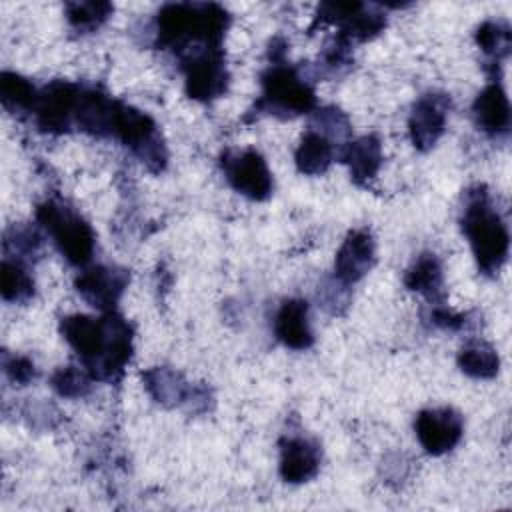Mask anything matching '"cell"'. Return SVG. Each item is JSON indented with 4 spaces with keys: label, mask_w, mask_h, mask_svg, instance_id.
I'll list each match as a JSON object with an SVG mask.
<instances>
[{
    "label": "cell",
    "mask_w": 512,
    "mask_h": 512,
    "mask_svg": "<svg viewBox=\"0 0 512 512\" xmlns=\"http://www.w3.org/2000/svg\"><path fill=\"white\" fill-rule=\"evenodd\" d=\"M60 330L94 378H116L132 356V328L118 314L104 312L102 318L72 314L62 318Z\"/></svg>",
    "instance_id": "cell-1"
},
{
    "label": "cell",
    "mask_w": 512,
    "mask_h": 512,
    "mask_svg": "<svg viewBox=\"0 0 512 512\" xmlns=\"http://www.w3.org/2000/svg\"><path fill=\"white\" fill-rule=\"evenodd\" d=\"M228 14L216 4H166L156 18L160 46L186 54L196 48H220Z\"/></svg>",
    "instance_id": "cell-2"
},
{
    "label": "cell",
    "mask_w": 512,
    "mask_h": 512,
    "mask_svg": "<svg viewBox=\"0 0 512 512\" xmlns=\"http://www.w3.org/2000/svg\"><path fill=\"white\" fill-rule=\"evenodd\" d=\"M460 222L478 268L484 274H496L506 262L510 236L504 218L494 208L484 186L466 192Z\"/></svg>",
    "instance_id": "cell-3"
},
{
    "label": "cell",
    "mask_w": 512,
    "mask_h": 512,
    "mask_svg": "<svg viewBox=\"0 0 512 512\" xmlns=\"http://www.w3.org/2000/svg\"><path fill=\"white\" fill-rule=\"evenodd\" d=\"M36 218L48 230L54 244L70 264L84 266L92 258L94 232L72 208L58 200H46L38 206Z\"/></svg>",
    "instance_id": "cell-4"
},
{
    "label": "cell",
    "mask_w": 512,
    "mask_h": 512,
    "mask_svg": "<svg viewBox=\"0 0 512 512\" xmlns=\"http://www.w3.org/2000/svg\"><path fill=\"white\" fill-rule=\"evenodd\" d=\"M316 104L312 86L290 66L274 64L262 74L260 108L272 114L296 116L310 112Z\"/></svg>",
    "instance_id": "cell-5"
},
{
    "label": "cell",
    "mask_w": 512,
    "mask_h": 512,
    "mask_svg": "<svg viewBox=\"0 0 512 512\" xmlns=\"http://www.w3.org/2000/svg\"><path fill=\"white\" fill-rule=\"evenodd\" d=\"M186 92L194 100H214L226 92L228 72L218 48H200L182 56Z\"/></svg>",
    "instance_id": "cell-6"
},
{
    "label": "cell",
    "mask_w": 512,
    "mask_h": 512,
    "mask_svg": "<svg viewBox=\"0 0 512 512\" xmlns=\"http://www.w3.org/2000/svg\"><path fill=\"white\" fill-rule=\"evenodd\" d=\"M222 168L230 186L250 200H266L272 194V174L266 160L256 150L226 152Z\"/></svg>",
    "instance_id": "cell-7"
},
{
    "label": "cell",
    "mask_w": 512,
    "mask_h": 512,
    "mask_svg": "<svg viewBox=\"0 0 512 512\" xmlns=\"http://www.w3.org/2000/svg\"><path fill=\"white\" fill-rule=\"evenodd\" d=\"M318 20L340 26V36L350 40H368L376 36L386 20L380 12L360 2H328L318 8Z\"/></svg>",
    "instance_id": "cell-8"
},
{
    "label": "cell",
    "mask_w": 512,
    "mask_h": 512,
    "mask_svg": "<svg viewBox=\"0 0 512 512\" xmlns=\"http://www.w3.org/2000/svg\"><path fill=\"white\" fill-rule=\"evenodd\" d=\"M416 436L428 454L440 456L450 452L462 438L464 424L452 408L422 410L414 422Z\"/></svg>",
    "instance_id": "cell-9"
},
{
    "label": "cell",
    "mask_w": 512,
    "mask_h": 512,
    "mask_svg": "<svg viewBox=\"0 0 512 512\" xmlns=\"http://www.w3.org/2000/svg\"><path fill=\"white\" fill-rule=\"evenodd\" d=\"M80 88L68 82H52L42 92L34 106L36 124L44 132H66L74 122V110Z\"/></svg>",
    "instance_id": "cell-10"
},
{
    "label": "cell",
    "mask_w": 512,
    "mask_h": 512,
    "mask_svg": "<svg viewBox=\"0 0 512 512\" xmlns=\"http://www.w3.org/2000/svg\"><path fill=\"white\" fill-rule=\"evenodd\" d=\"M450 100L444 94H426L422 96L408 118L410 140L418 150H430L446 128Z\"/></svg>",
    "instance_id": "cell-11"
},
{
    "label": "cell",
    "mask_w": 512,
    "mask_h": 512,
    "mask_svg": "<svg viewBox=\"0 0 512 512\" xmlns=\"http://www.w3.org/2000/svg\"><path fill=\"white\" fill-rule=\"evenodd\" d=\"M128 274L112 266H92L80 272L76 278V290L94 308L102 312H112L120 294L124 292Z\"/></svg>",
    "instance_id": "cell-12"
},
{
    "label": "cell",
    "mask_w": 512,
    "mask_h": 512,
    "mask_svg": "<svg viewBox=\"0 0 512 512\" xmlns=\"http://www.w3.org/2000/svg\"><path fill=\"white\" fill-rule=\"evenodd\" d=\"M376 246L368 230H352L340 244L334 260V276L344 286L358 282L374 264Z\"/></svg>",
    "instance_id": "cell-13"
},
{
    "label": "cell",
    "mask_w": 512,
    "mask_h": 512,
    "mask_svg": "<svg viewBox=\"0 0 512 512\" xmlns=\"http://www.w3.org/2000/svg\"><path fill=\"white\" fill-rule=\"evenodd\" d=\"M320 448L306 436H288L280 442V476L290 484H302L316 476Z\"/></svg>",
    "instance_id": "cell-14"
},
{
    "label": "cell",
    "mask_w": 512,
    "mask_h": 512,
    "mask_svg": "<svg viewBox=\"0 0 512 512\" xmlns=\"http://www.w3.org/2000/svg\"><path fill=\"white\" fill-rule=\"evenodd\" d=\"M276 338L292 350H306L312 346L314 336L308 320V304L300 298L282 302L274 320Z\"/></svg>",
    "instance_id": "cell-15"
},
{
    "label": "cell",
    "mask_w": 512,
    "mask_h": 512,
    "mask_svg": "<svg viewBox=\"0 0 512 512\" xmlns=\"http://www.w3.org/2000/svg\"><path fill=\"white\" fill-rule=\"evenodd\" d=\"M474 118L486 134L502 136L510 128V104L498 82L488 84L474 100Z\"/></svg>",
    "instance_id": "cell-16"
},
{
    "label": "cell",
    "mask_w": 512,
    "mask_h": 512,
    "mask_svg": "<svg viewBox=\"0 0 512 512\" xmlns=\"http://www.w3.org/2000/svg\"><path fill=\"white\" fill-rule=\"evenodd\" d=\"M142 382L148 394L162 406H186L194 392V386L188 384L182 374L166 366H156L142 372Z\"/></svg>",
    "instance_id": "cell-17"
},
{
    "label": "cell",
    "mask_w": 512,
    "mask_h": 512,
    "mask_svg": "<svg viewBox=\"0 0 512 512\" xmlns=\"http://www.w3.org/2000/svg\"><path fill=\"white\" fill-rule=\"evenodd\" d=\"M342 160L348 164L350 176L358 184H368L380 170L382 164V144L374 134L362 136L348 142Z\"/></svg>",
    "instance_id": "cell-18"
},
{
    "label": "cell",
    "mask_w": 512,
    "mask_h": 512,
    "mask_svg": "<svg viewBox=\"0 0 512 512\" xmlns=\"http://www.w3.org/2000/svg\"><path fill=\"white\" fill-rule=\"evenodd\" d=\"M332 156H334L332 142L326 136H322L320 132L310 128L302 136V140L296 148L294 160L302 174L316 176V174H322L328 170V166L332 164Z\"/></svg>",
    "instance_id": "cell-19"
},
{
    "label": "cell",
    "mask_w": 512,
    "mask_h": 512,
    "mask_svg": "<svg viewBox=\"0 0 512 512\" xmlns=\"http://www.w3.org/2000/svg\"><path fill=\"white\" fill-rule=\"evenodd\" d=\"M404 284L412 292H420L430 300L442 296V264L432 252L420 254L406 270Z\"/></svg>",
    "instance_id": "cell-20"
},
{
    "label": "cell",
    "mask_w": 512,
    "mask_h": 512,
    "mask_svg": "<svg viewBox=\"0 0 512 512\" xmlns=\"http://www.w3.org/2000/svg\"><path fill=\"white\" fill-rule=\"evenodd\" d=\"M0 100L12 114L34 112L38 92L36 88L16 72H2L0 76Z\"/></svg>",
    "instance_id": "cell-21"
},
{
    "label": "cell",
    "mask_w": 512,
    "mask_h": 512,
    "mask_svg": "<svg viewBox=\"0 0 512 512\" xmlns=\"http://www.w3.org/2000/svg\"><path fill=\"white\" fill-rule=\"evenodd\" d=\"M458 366L472 378H494L498 374V354L486 342H470L458 354Z\"/></svg>",
    "instance_id": "cell-22"
},
{
    "label": "cell",
    "mask_w": 512,
    "mask_h": 512,
    "mask_svg": "<svg viewBox=\"0 0 512 512\" xmlns=\"http://www.w3.org/2000/svg\"><path fill=\"white\" fill-rule=\"evenodd\" d=\"M2 298L8 302H26L34 296V280L20 260L4 258L0 272Z\"/></svg>",
    "instance_id": "cell-23"
},
{
    "label": "cell",
    "mask_w": 512,
    "mask_h": 512,
    "mask_svg": "<svg viewBox=\"0 0 512 512\" xmlns=\"http://www.w3.org/2000/svg\"><path fill=\"white\" fill-rule=\"evenodd\" d=\"M476 44L492 58H504L510 52V28L504 22L486 20L476 30Z\"/></svg>",
    "instance_id": "cell-24"
},
{
    "label": "cell",
    "mask_w": 512,
    "mask_h": 512,
    "mask_svg": "<svg viewBox=\"0 0 512 512\" xmlns=\"http://www.w3.org/2000/svg\"><path fill=\"white\" fill-rule=\"evenodd\" d=\"M112 14L108 2H72L66 4V16L76 30H94Z\"/></svg>",
    "instance_id": "cell-25"
},
{
    "label": "cell",
    "mask_w": 512,
    "mask_h": 512,
    "mask_svg": "<svg viewBox=\"0 0 512 512\" xmlns=\"http://www.w3.org/2000/svg\"><path fill=\"white\" fill-rule=\"evenodd\" d=\"M52 388L66 398H80L90 390V378L76 366L60 368L52 374Z\"/></svg>",
    "instance_id": "cell-26"
},
{
    "label": "cell",
    "mask_w": 512,
    "mask_h": 512,
    "mask_svg": "<svg viewBox=\"0 0 512 512\" xmlns=\"http://www.w3.org/2000/svg\"><path fill=\"white\" fill-rule=\"evenodd\" d=\"M312 130L320 132L322 136H326L330 142L336 140H344L350 134V124L348 118L338 110V108H322L316 112V120L310 126Z\"/></svg>",
    "instance_id": "cell-27"
},
{
    "label": "cell",
    "mask_w": 512,
    "mask_h": 512,
    "mask_svg": "<svg viewBox=\"0 0 512 512\" xmlns=\"http://www.w3.org/2000/svg\"><path fill=\"white\" fill-rule=\"evenodd\" d=\"M40 244H42L40 234L30 226H14L12 230H8L4 240L6 250H12L14 254H20V256L36 254Z\"/></svg>",
    "instance_id": "cell-28"
},
{
    "label": "cell",
    "mask_w": 512,
    "mask_h": 512,
    "mask_svg": "<svg viewBox=\"0 0 512 512\" xmlns=\"http://www.w3.org/2000/svg\"><path fill=\"white\" fill-rule=\"evenodd\" d=\"M4 372L8 378L20 386L28 384L30 380L36 378V366L24 356H8L4 354Z\"/></svg>",
    "instance_id": "cell-29"
},
{
    "label": "cell",
    "mask_w": 512,
    "mask_h": 512,
    "mask_svg": "<svg viewBox=\"0 0 512 512\" xmlns=\"http://www.w3.org/2000/svg\"><path fill=\"white\" fill-rule=\"evenodd\" d=\"M432 324L446 328V330H458L466 324V316L464 314H452L446 308H434L430 314Z\"/></svg>",
    "instance_id": "cell-30"
}]
</instances>
